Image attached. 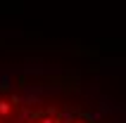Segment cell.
Returning a JSON list of instances; mask_svg holds the SVG:
<instances>
[{
  "label": "cell",
  "instance_id": "1",
  "mask_svg": "<svg viewBox=\"0 0 126 123\" xmlns=\"http://www.w3.org/2000/svg\"><path fill=\"white\" fill-rule=\"evenodd\" d=\"M7 114H10V102H5V99H0V118H5Z\"/></svg>",
  "mask_w": 126,
  "mask_h": 123
},
{
  "label": "cell",
  "instance_id": "2",
  "mask_svg": "<svg viewBox=\"0 0 126 123\" xmlns=\"http://www.w3.org/2000/svg\"><path fill=\"white\" fill-rule=\"evenodd\" d=\"M74 123H86V121H74Z\"/></svg>",
  "mask_w": 126,
  "mask_h": 123
}]
</instances>
